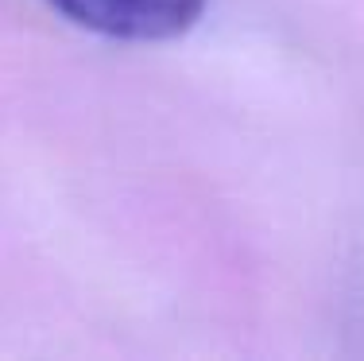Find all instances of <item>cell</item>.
Masks as SVG:
<instances>
[{"instance_id": "obj_1", "label": "cell", "mask_w": 364, "mask_h": 361, "mask_svg": "<svg viewBox=\"0 0 364 361\" xmlns=\"http://www.w3.org/2000/svg\"><path fill=\"white\" fill-rule=\"evenodd\" d=\"M77 28L128 43L178 39L202 20L205 0H47Z\"/></svg>"}]
</instances>
